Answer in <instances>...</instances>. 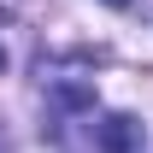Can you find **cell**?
<instances>
[{"instance_id": "cell-1", "label": "cell", "mask_w": 153, "mask_h": 153, "mask_svg": "<svg viewBox=\"0 0 153 153\" xmlns=\"http://www.w3.org/2000/svg\"><path fill=\"white\" fill-rule=\"evenodd\" d=\"M94 147L100 153H147V124L135 112H106L94 124Z\"/></svg>"}, {"instance_id": "cell-2", "label": "cell", "mask_w": 153, "mask_h": 153, "mask_svg": "<svg viewBox=\"0 0 153 153\" xmlns=\"http://www.w3.org/2000/svg\"><path fill=\"white\" fill-rule=\"evenodd\" d=\"M106 6H130V0H106Z\"/></svg>"}]
</instances>
